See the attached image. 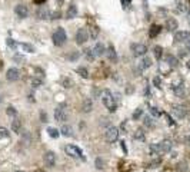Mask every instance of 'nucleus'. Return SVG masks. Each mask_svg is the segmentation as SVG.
I'll use <instances>...</instances> for the list:
<instances>
[{
    "label": "nucleus",
    "mask_w": 190,
    "mask_h": 172,
    "mask_svg": "<svg viewBox=\"0 0 190 172\" xmlns=\"http://www.w3.org/2000/svg\"><path fill=\"white\" fill-rule=\"evenodd\" d=\"M131 52L136 58H140V56H144L147 53V46L143 45V43H133L131 45Z\"/></svg>",
    "instance_id": "4"
},
{
    "label": "nucleus",
    "mask_w": 190,
    "mask_h": 172,
    "mask_svg": "<svg viewBox=\"0 0 190 172\" xmlns=\"http://www.w3.org/2000/svg\"><path fill=\"white\" fill-rule=\"evenodd\" d=\"M20 47H22L24 52H27V53H33V52H34V47H33L32 45H29V43H22Z\"/></svg>",
    "instance_id": "31"
},
{
    "label": "nucleus",
    "mask_w": 190,
    "mask_h": 172,
    "mask_svg": "<svg viewBox=\"0 0 190 172\" xmlns=\"http://www.w3.org/2000/svg\"><path fill=\"white\" fill-rule=\"evenodd\" d=\"M9 131H7L6 128H3V126H0V139H4V138H9Z\"/></svg>",
    "instance_id": "32"
},
{
    "label": "nucleus",
    "mask_w": 190,
    "mask_h": 172,
    "mask_svg": "<svg viewBox=\"0 0 190 172\" xmlns=\"http://www.w3.org/2000/svg\"><path fill=\"white\" fill-rule=\"evenodd\" d=\"M131 0H122V3H123V7H127L129 4H130Z\"/></svg>",
    "instance_id": "47"
},
{
    "label": "nucleus",
    "mask_w": 190,
    "mask_h": 172,
    "mask_svg": "<svg viewBox=\"0 0 190 172\" xmlns=\"http://www.w3.org/2000/svg\"><path fill=\"white\" fill-rule=\"evenodd\" d=\"M66 39H67V36H66V32L63 27H59L54 33H53V43L56 45V46H62V45H65Z\"/></svg>",
    "instance_id": "3"
},
{
    "label": "nucleus",
    "mask_w": 190,
    "mask_h": 172,
    "mask_svg": "<svg viewBox=\"0 0 190 172\" xmlns=\"http://www.w3.org/2000/svg\"><path fill=\"white\" fill-rule=\"evenodd\" d=\"M159 145V151H160V153H167L171 151V148H173V144H171V141H169V139H164V141H162L160 144H157Z\"/></svg>",
    "instance_id": "8"
},
{
    "label": "nucleus",
    "mask_w": 190,
    "mask_h": 172,
    "mask_svg": "<svg viewBox=\"0 0 190 172\" xmlns=\"http://www.w3.org/2000/svg\"><path fill=\"white\" fill-rule=\"evenodd\" d=\"M150 113L153 115V116H154V118H159V116L162 115V113H160V111H159L157 108H153V106L150 108Z\"/></svg>",
    "instance_id": "38"
},
{
    "label": "nucleus",
    "mask_w": 190,
    "mask_h": 172,
    "mask_svg": "<svg viewBox=\"0 0 190 172\" xmlns=\"http://www.w3.org/2000/svg\"><path fill=\"white\" fill-rule=\"evenodd\" d=\"M142 113H143V109H140V108H137L134 112H133V119L134 120H137L140 116H142Z\"/></svg>",
    "instance_id": "36"
},
{
    "label": "nucleus",
    "mask_w": 190,
    "mask_h": 172,
    "mask_svg": "<svg viewBox=\"0 0 190 172\" xmlns=\"http://www.w3.org/2000/svg\"><path fill=\"white\" fill-rule=\"evenodd\" d=\"M94 58H96V56H94L93 50L87 49V50H86V59H87V60H94Z\"/></svg>",
    "instance_id": "37"
},
{
    "label": "nucleus",
    "mask_w": 190,
    "mask_h": 172,
    "mask_svg": "<svg viewBox=\"0 0 190 172\" xmlns=\"http://www.w3.org/2000/svg\"><path fill=\"white\" fill-rule=\"evenodd\" d=\"M33 1H34V3H37V4H42V3H45L46 0H33Z\"/></svg>",
    "instance_id": "51"
},
{
    "label": "nucleus",
    "mask_w": 190,
    "mask_h": 172,
    "mask_svg": "<svg viewBox=\"0 0 190 172\" xmlns=\"http://www.w3.org/2000/svg\"><path fill=\"white\" fill-rule=\"evenodd\" d=\"M176 3H177V10H179V12H183L184 7H183V3H182V0H176Z\"/></svg>",
    "instance_id": "43"
},
{
    "label": "nucleus",
    "mask_w": 190,
    "mask_h": 172,
    "mask_svg": "<svg viewBox=\"0 0 190 172\" xmlns=\"http://www.w3.org/2000/svg\"><path fill=\"white\" fill-rule=\"evenodd\" d=\"M42 83H43V82H42V79H39V78H33V79H32V86H33V87H40Z\"/></svg>",
    "instance_id": "35"
},
{
    "label": "nucleus",
    "mask_w": 190,
    "mask_h": 172,
    "mask_svg": "<svg viewBox=\"0 0 190 172\" xmlns=\"http://www.w3.org/2000/svg\"><path fill=\"white\" fill-rule=\"evenodd\" d=\"M153 53H154L156 59H160V58L163 56V47L162 46H154L153 47Z\"/></svg>",
    "instance_id": "28"
},
{
    "label": "nucleus",
    "mask_w": 190,
    "mask_h": 172,
    "mask_svg": "<svg viewBox=\"0 0 190 172\" xmlns=\"http://www.w3.org/2000/svg\"><path fill=\"white\" fill-rule=\"evenodd\" d=\"M131 90H133V89H131V85H129V87H127V93H131Z\"/></svg>",
    "instance_id": "53"
},
{
    "label": "nucleus",
    "mask_w": 190,
    "mask_h": 172,
    "mask_svg": "<svg viewBox=\"0 0 190 172\" xmlns=\"http://www.w3.org/2000/svg\"><path fill=\"white\" fill-rule=\"evenodd\" d=\"M37 17L42 20H46L50 17V12H49V9L46 7H40L39 10H37Z\"/></svg>",
    "instance_id": "18"
},
{
    "label": "nucleus",
    "mask_w": 190,
    "mask_h": 172,
    "mask_svg": "<svg viewBox=\"0 0 190 172\" xmlns=\"http://www.w3.org/2000/svg\"><path fill=\"white\" fill-rule=\"evenodd\" d=\"M16 172H24V171H16Z\"/></svg>",
    "instance_id": "55"
},
{
    "label": "nucleus",
    "mask_w": 190,
    "mask_h": 172,
    "mask_svg": "<svg viewBox=\"0 0 190 172\" xmlns=\"http://www.w3.org/2000/svg\"><path fill=\"white\" fill-rule=\"evenodd\" d=\"M184 141H186V144H187V145L190 146V136H187V138L184 139Z\"/></svg>",
    "instance_id": "52"
},
{
    "label": "nucleus",
    "mask_w": 190,
    "mask_h": 172,
    "mask_svg": "<svg viewBox=\"0 0 190 172\" xmlns=\"http://www.w3.org/2000/svg\"><path fill=\"white\" fill-rule=\"evenodd\" d=\"M120 144H122V149H123V151H125V153H126V152H127V148H126V145H125V141H122Z\"/></svg>",
    "instance_id": "49"
},
{
    "label": "nucleus",
    "mask_w": 190,
    "mask_h": 172,
    "mask_svg": "<svg viewBox=\"0 0 190 172\" xmlns=\"http://www.w3.org/2000/svg\"><path fill=\"white\" fill-rule=\"evenodd\" d=\"M54 119L57 120V122H65V120H67V113L65 112L63 108H56L54 109Z\"/></svg>",
    "instance_id": "10"
},
{
    "label": "nucleus",
    "mask_w": 190,
    "mask_h": 172,
    "mask_svg": "<svg viewBox=\"0 0 190 172\" xmlns=\"http://www.w3.org/2000/svg\"><path fill=\"white\" fill-rule=\"evenodd\" d=\"M157 165H160V159L154 161V162H151L150 165H149V168H157Z\"/></svg>",
    "instance_id": "46"
},
{
    "label": "nucleus",
    "mask_w": 190,
    "mask_h": 172,
    "mask_svg": "<svg viewBox=\"0 0 190 172\" xmlns=\"http://www.w3.org/2000/svg\"><path fill=\"white\" fill-rule=\"evenodd\" d=\"M189 1H190V0H189Z\"/></svg>",
    "instance_id": "57"
},
{
    "label": "nucleus",
    "mask_w": 190,
    "mask_h": 172,
    "mask_svg": "<svg viewBox=\"0 0 190 172\" xmlns=\"http://www.w3.org/2000/svg\"><path fill=\"white\" fill-rule=\"evenodd\" d=\"M47 133H49L50 138H59L60 136V132L56 128H47Z\"/></svg>",
    "instance_id": "27"
},
{
    "label": "nucleus",
    "mask_w": 190,
    "mask_h": 172,
    "mask_svg": "<svg viewBox=\"0 0 190 172\" xmlns=\"http://www.w3.org/2000/svg\"><path fill=\"white\" fill-rule=\"evenodd\" d=\"M77 13H79L77 6L76 4H70V6L67 7V12H66V19H74L77 16Z\"/></svg>",
    "instance_id": "14"
},
{
    "label": "nucleus",
    "mask_w": 190,
    "mask_h": 172,
    "mask_svg": "<svg viewBox=\"0 0 190 172\" xmlns=\"http://www.w3.org/2000/svg\"><path fill=\"white\" fill-rule=\"evenodd\" d=\"M117 138H119V129L116 126H109L107 131H106V141L113 144V142L117 141Z\"/></svg>",
    "instance_id": "5"
},
{
    "label": "nucleus",
    "mask_w": 190,
    "mask_h": 172,
    "mask_svg": "<svg viewBox=\"0 0 190 172\" xmlns=\"http://www.w3.org/2000/svg\"><path fill=\"white\" fill-rule=\"evenodd\" d=\"M93 53L94 56H102L103 53H106V47L103 43H96V46L93 47Z\"/></svg>",
    "instance_id": "19"
},
{
    "label": "nucleus",
    "mask_w": 190,
    "mask_h": 172,
    "mask_svg": "<svg viewBox=\"0 0 190 172\" xmlns=\"http://www.w3.org/2000/svg\"><path fill=\"white\" fill-rule=\"evenodd\" d=\"M153 83H154V86H156V87H160V85H162V80H160V78H154V79H153Z\"/></svg>",
    "instance_id": "45"
},
{
    "label": "nucleus",
    "mask_w": 190,
    "mask_h": 172,
    "mask_svg": "<svg viewBox=\"0 0 190 172\" xmlns=\"http://www.w3.org/2000/svg\"><path fill=\"white\" fill-rule=\"evenodd\" d=\"M43 159H45V164H46L47 166H50V168L56 164V155H54V152H52V151H49V152L45 153Z\"/></svg>",
    "instance_id": "13"
},
{
    "label": "nucleus",
    "mask_w": 190,
    "mask_h": 172,
    "mask_svg": "<svg viewBox=\"0 0 190 172\" xmlns=\"http://www.w3.org/2000/svg\"><path fill=\"white\" fill-rule=\"evenodd\" d=\"M177 26H179V23H177V20H176V19L170 17V19L166 20V29H167L169 32H173V30H176Z\"/></svg>",
    "instance_id": "16"
},
{
    "label": "nucleus",
    "mask_w": 190,
    "mask_h": 172,
    "mask_svg": "<svg viewBox=\"0 0 190 172\" xmlns=\"http://www.w3.org/2000/svg\"><path fill=\"white\" fill-rule=\"evenodd\" d=\"M92 109H93V100L90 98H86L83 100V103H82V111H83V113H89L92 112Z\"/></svg>",
    "instance_id": "15"
},
{
    "label": "nucleus",
    "mask_w": 190,
    "mask_h": 172,
    "mask_svg": "<svg viewBox=\"0 0 190 172\" xmlns=\"http://www.w3.org/2000/svg\"><path fill=\"white\" fill-rule=\"evenodd\" d=\"M6 43H7V46L9 47H16V42H14L13 39H10V37L6 40Z\"/></svg>",
    "instance_id": "42"
},
{
    "label": "nucleus",
    "mask_w": 190,
    "mask_h": 172,
    "mask_svg": "<svg viewBox=\"0 0 190 172\" xmlns=\"http://www.w3.org/2000/svg\"><path fill=\"white\" fill-rule=\"evenodd\" d=\"M150 66H151V59L150 58H143L142 62H140V65H139L140 69H147V67H150Z\"/></svg>",
    "instance_id": "26"
},
{
    "label": "nucleus",
    "mask_w": 190,
    "mask_h": 172,
    "mask_svg": "<svg viewBox=\"0 0 190 172\" xmlns=\"http://www.w3.org/2000/svg\"><path fill=\"white\" fill-rule=\"evenodd\" d=\"M186 49H187V52H190V39L186 42Z\"/></svg>",
    "instance_id": "50"
},
{
    "label": "nucleus",
    "mask_w": 190,
    "mask_h": 172,
    "mask_svg": "<svg viewBox=\"0 0 190 172\" xmlns=\"http://www.w3.org/2000/svg\"><path fill=\"white\" fill-rule=\"evenodd\" d=\"M173 92H174V95H177V96H183V95H184V87H183V85L174 86V87H173Z\"/></svg>",
    "instance_id": "29"
},
{
    "label": "nucleus",
    "mask_w": 190,
    "mask_h": 172,
    "mask_svg": "<svg viewBox=\"0 0 190 172\" xmlns=\"http://www.w3.org/2000/svg\"><path fill=\"white\" fill-rule=\"evenodd\" d=\"M100 98H102L103 105H105L106 108L109 109V112H114V111H116L117 105H116V100H114V98H113V93H111L110 90L105 89V90L102 92V95H100Z\"/></svg>",
    "instance_id": "1"
},
{
    "label": "nucleus",
    "mask_w": 190,
    "mask_h": 172,
    "mask_svg": "<svg viewBox=\"0 0 190 172\" xmlns=\"http://www.w3.org/2000/svg\"><path fill=\"white\" fill-rule=\"evenodd\" d=\"M143 123H144V126H147V128H153V126H154V123H153V120H151L150 116H146L143 120Z\"/></svg>",
    "instance_id": "33"
},
{
    "label": "nucleus",
    "mask_w": 190,
    "mask_h": 172,
    "mask_svg": "<svg viewBox=\"0 0 190 172\" xmlns=\"http://www.w3.org/2000/svg\"><path fill=\"white\" fill-rule=\"evenodd\" d=\"M99 33H100V29H99V26H96V25H92V26L89 27V36H90V39H97Z\"/></svg>",
    "instance_id": "20"
},
{
    "label": "nucleus",
    "mask_w": 190,
    "mask_h": 172,
    "mask_svg": "<svg viewBox=\"0 0 190 172\" xmlns=\"http://www.w3.org/2000/svg\"><path fill=\"white\" fill-rule=\"evenodd\" d=\"M166 62H167L169 66H171V67H176L177 65H179V60H177L173 55H167V56H166Z\"/></svg>",
    "instance_id": "25"
},
{
    "label": "nucleus",
    "mask_w": 190,
    "mask_h": 172,
    "mask_svg": "<svg viewBox=\"0 0 190 172\" xmlns=\"http://www.w3.org/2000/svg\"><path fill=\"white\" fill-rule=\"evenodd\" d=\"M40 116H42V120H43V122H46V120H47V115H46V113L42 112V113H40Z\"/></svg>",
    "instance_id": "48"
},
{
    "label": "nucleus",
    "mask_w": 190,
    "mask_h": 172,
    "mask_svg": "<svg viewBox=\"0 0 190 172\" xmlns=\"http://www.w3.org/2000/svg\"><path fill=\"white\" fill-rule=\"evenodd\" d=\"M190 39V33L187 32V30H180V32H176L174 33V40L176 42H187V40Z\"/></svg>",
    "instance_id": "12"
},
{
    "label": "nucleus",
    "mask_w": 190,
    "mask_h": 172,
    "mask_svg": "<svg viewBox=\"0 0 190 172\" xmlns=\"http://www.w3.org/2000/svg\"><path fill=\"white\" fill-rule=\"evenodd\" d=\"M76 72L79 73L80 76H82V78H85V79H87V78H89V72H87V69H86V67H77V69H76Z\"/></svg>",
    "instance_id": "30"
},
{
    "label": "nucleus",
    "mask_w": 190,
    "mask_h": 172,
    "mask_svg": "<svg viewBox=\"0 0 190 172\" xmlns=\"http://www.w3.org/2000/svg\"><path fill=\"white\" fill-rule=\"evenodd\" d=\"M171 112H173V115H174L176 118L183 119L184 116H186V113H187V109H186V106H183V105H174L173 109H171Z\"/></svg>",
    "instance_id": "7"
},
{
    "label": "nucleus",
    "mask_w": 190,
    "mask_h": 172,
    "mask_svg": "<svg viewBox=\"0 0 190 172\" xmlns=\"http://www.w3.org/2000/svg\"><path fill=\"white\" fill-rule=\"evenodd\" d=\"M94 165H96V168H97V169H103V168H105V162H103V159H102V158H96Z\"/></svg>",
    "instance_id": "34"
},
{
    "label": "nucleus",
    "mask_w": 190,
    "mask_h": 172,
    "mask_svg": "<svg viewBox=\"0 0 190 172\" xmlns=\"http://www.w3.org/2000/svg\"><path fill=\"white\" fill-rule=\"evenodd\" d=\"M6 78H7L9 82H16V80L20 78V73H19V70H17L16 67H10V69L7 70V73H6Z\"/></svg>",
    "instance_id": "9"
},
{
    "label": "nucleus",
    "mask_w": 190,
    "mask_h": 172,
    "mask_svg": "<svg viewBox=\"0 0 190 172\" xmlns=\"http://www.w3.org/2000/svg\"><path fill=\"white\" fill-rule=\"evenodd\" d=\"M133 139H136V141H140V142H143L144 139H146V135H144L143 129H136L134 133H133Z\"/></svg>",
    "instance_id": "24"
},
{
    "label": "nucleus",
    "mask_w": 190,
    "mask_h": 172,
    "mask_svg": "<svg viewBox=\"0 0 190 172\" xmlns=\"http://www.w3.org/2000/svg\"><path fill=\"white\" fill-rule=\"evenodd\" d=\"M20 131H22V120L13 119V120H12V132L20 133Z\"/></svg>",
    "instance_id": "21"
},
{
    "label": "nucleus",
    "mask_w": 190,
    "mask_h": 172,
    "mask_svg": "<svg viewBox=\"0 0 190 172\" xmlns=\"http://www.w3.org/2000/svg\"><path fill=\"white\" fill-rule=\"evenodd\" d=\"M160 30H162V27L159 26V25H151L150 29H149V36L150 37H156L160 33Z\"/></svg>",
    "instance_id": "22"
},
{
    "label": "nucleus",
    "mask_w": 190,
    "mask_h": 172,
    "mask_svg": "<svg viewBox=\"0 0 190 172\" xmlns=\"http://www.w3.org/2000/svg\"><path fill=\"white\" fill-rule=\"evenodd\" d=\"M89 40V32L86 29H79L76 33V43L77 45H83Z\"/></svg>",
    "instance_id": "6"
},
{
    "label": "nucleus",
    "mask_w": 190,
    "mask_h": 172,
    "mask_svg": "<svg viewBox=\"0 0 190 172\" xmlns=\"http://www.w3.org/2000/svg\"><path fill=\"white\" fill-rule=\"evenodd\" d=\"M0 103H1V96H0Z\"/></svg>",
    "instance_id": "54"
},
{
    "label": "nucleus",
    "mask_w": 190,
    "mask_h": 172,
    "mask_svg": "<svg viewBox=\"0 0 190 172\" xmlns=\"http://www.w3.org/2000/svg\"><path fill=\"white\" fill-rule=\"evenodd\" d=\"M60 133L63 136H73V129L70 125H63L62 129H60Z\"/></svg>",
    "instance_id": "23"
},
{
    "label": "nucleus",
    "mask_w": 190,
    "mask_h": 172,
    "mask_svg": "<svg viewBox=\"0 0 190 172\" xmlns=\"http://www.w3.org/2000/svg\"><path fill=\"white\" fill-rule=\"evenodd\" d=\"M77 58H79V52H73L72 55H69V56H67V59H69V60H76Z\"/></svg>",
    "instance_id": "41"
},
{
    "label": "nucleus",
    "mask_w": 190,
    "mask_h": 172,
    "mask_svg": "<svg viewBox=\"0 0 190 172\" xmlns=\"http://www.w3.org/2000/svg\"><path fill=\"white\" fill-rule=\"evenodd\" d=\"M65 151H66V153H67L69 156H72V158H80V159H83V161L86 159L85 155H83V151L76 145H67L65 148Z\"/></svg>",
    "instance_id": "2"
},
{
    "label": "nucleus",
    "mask_w": 190,
    "mask_h": 172,
    "mask_svg": "<svg viewBox=\"0 0 190 172\" xmlns=\"http://www.w3.org/2000/svg\"><path fill=\"white\" fill-rule=\"evenodd\" d=\"M60 16H62V13H60L59 10H57V12H53V13L50 14V17H52V19H60Z\"/></svg>",
    "instance_id": "44"
},
{
    "label": "nucleus",
    "mask_w": 190,
    "mask_h": 172,
    "mask_svg": "<svg viewBox=\"0 0 190 172\" xmlns=\"http://www.w3.org/2000/svg\"><path fill=\"white\" fill-rule=\"evenodd\" d=\"M14 12H16V14H17L19 17L26 19L27 14H29V9H27V6H24V4H17V6L14 7Z\"/></svg>",
    "instance_id": "11"
},
{
    "label": "nucleus",
    "mask_w": 190,
    "mask_h": 172,
    "mask_svg": "<svg viewBox=\"0 0 190 172\" xmlns=\"http://www.w3.org/2000/svg\"><path fill=\"white\" fill-rule=\"evenodd\" d=\"M106 55H107L109 60H111V62H116L117 60V55H116V50H114L113 45H110V46L106 49Z\"/></svg>",
    "instance_id": "17"
},
{
    "label": "nucleus",
    "mask_w": 190,
    "mask_h": 172,
    "mask_svg": "<svg viewBox=\"0 0 190 172\" xmlns=\"http://www.w3.org/2000/svg\"><path fill=\"white\" fill-rule=\"evenodd\" d=\"M6 113L7 115H9V116H16V109H14L13 106H9V108H7V111H6Z\"/></svg>",
    "instance_id": "40"
},
{
    "label": "nucleus",
    "mask_w": 190,
    "mask_h": 172,
    "mask_svg": "<svg viewBox=\"0 0 190 172\" xmlns=\"http://www.w3.org/2000/svg\"><path fill=\"white\" fill-rule=\"evenodd\" d=\"M72 85H73V80L70 78H65L63 79V86L65 87H72Z\"/></svg>",
    "instance_id": "39"
},
{
    "label": "nucleus",
    "mask_w": 190,
    "mask_h": 172,
    "mask_svg": "<svg viewBox=\"0 0 190 172\" xmlns=\"http://www.w3.org/2000/svg\"><path fill=\"white\" fill-rule=\"evenodd\" d=\"M189 67H190V62H189Z\"/></svg>",
    "instance_id": "56"
}]
</instances>
